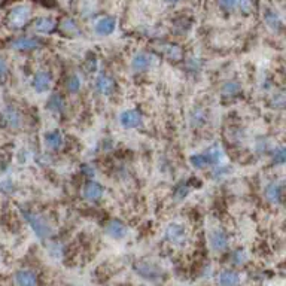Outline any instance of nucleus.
<instances>
[{
	"instance_id": "e433bc0d",
	"label": "nucleus",
	"mask_w": 286,
	"mask_h": 286,
	"mask_svg": "<svg viewBox=\"0 0 286 286\" xmlns=\"http://www.w3.org/2000/svg\"><path fill=\"white\" fill-rule=\"evenodd\" d=\"M167 3H176V2H179V0H165Z\"/></svg>"
},
{
	"instance_id": "2f4dec72",
	"label": "nucleus",
	"mask_w": 286,
	"mask_h": 286,
	"mask_svg": "<svg viewBox=\"0 0 286 286\" xmlns=\"http://www.w3.org/2000/svg\"><path fill=\"white\" fill-rule=\"evenodd\" d=\"M218 2L224 11H234L238 6V0H218Z\"/></svg>"
},
{
	"instance_id": "f3484780",
	"label": "nucleus",
	"mask_w": 286,
	"mask_h": 286,
	"mask_svg": "<svg viewBox=\"0 0 286 286\" xmlns=\"http://www.w3.org/2000/svg\"><path fill=\"white\" fill-rule=\"evenodd\" d=\"M45 143L50 149H60L64 143V137L60 131H50L45 134Z\"/></svg>"
},
{
	"instance_id": "bb28decb",
	"label": "nucleus",
	"mask_w": 286,
	"mask_h": 286,
	"mask_svg": "<svg viewBox=\"0 0 286 286\" xmlns=\"http://www.w3.org/2000/svg\"><path fill=\"white\" fill-rule=\"evenodd\" d=\"M66 87H67V91L72 92V94H75L81 89V79L78 75H72L67 82H66Z\"/></svg>"
},
{
	"instance_id": "c9c22d12",
	"label": "nucleus",
	"mask_w": 286,
	"mask_h": 286,
	"mask_svg": "<svg viewBox=\"0 0 286 286\" xmlns=\"http://www.w3.org/2000/svg\"><path fill=\"white\" fill-rule=\"evenodd\" d=\"M186 194H188V188H186V186H180V188L178 189V193H176V196H175V197H176V198H179V200H182Z\"/></svg>"
},
{
	"instance_id": "7ed1b4c3",
	"label": "nucleus",
	"mask_w": 286,
	"mask_h": 286,
	"mask_svg": "<svg viewBox=\"0 0 286 286\" xmlns=\"http://www.w3.org/2000/svg\"><path fill=\"white\" fill-rule=\"evenodd\" d=\"M155 50L162 57H165L167 60H170V61H180V60H183V50L176 43H170V42L157 43Z\"/></svg>"
},
{
	"instance_id": "b1692460",
	"label": "nucleus",
	"mask_w": 286,
	"mask_h": 286,
	"mask_svg": "<svg viewBox=\"0 0 286 286\" xmlns=\"http://www.w3.org/2000/svg\"><path fill=\"white\" fill-rule=\"evenodd\" d=\"M240 89H242V85L237 81H228L222 85V94L225 97H234V95L240 92Z\"/></svg>"
},
{
	"instance_id": "9d476101",
	"label": "nucleus",
	"mask_w": 286,
	"mask_h": 286,
	"mask_svg": "<svg viewBox=\"0 0 286 286\" xmlns=\"http://www.w3.org/2000/svg\"><path fill=\"white\" fill-rule=\"evenodd\" d=\"M116 27V21L115 18L112 17H102L99 18L97 21H95V26H94V30L97 35H102V36H107L110 35Z\"/></svg>"
},
{
	"instance_id": "0eeeda50",
	"label": "nucleus",
	"mask_w": 286,
	"mask_h": 286,
	"mask_svg": "<svg viewBox=\"0 0 286 286\" xmlns=\"http://www.w3.org/2000/svg\"><path fill=\"white\" fill-rule=\"evenodd\" d=\"M209 242L212 249L221 252L228 246V235L222 230H213L209 235Z\"/></svg>"
},
{
	"instance_id": "412c9836",
	"label": "nucleus",
	"mask_w": 286,
	"mask_h": 286,
	"mask_svg": "<svg viewBox=\"0 0 286 286\" xmlns=\"http://www.w3.org/2000/svg\"><path fill=\"white\" fill-rule=\"evenodd\" d=\"M64 99L61 97V95L58 94H53L50 99H48L46 102V107L48 110H51V112H55V113H61L64 110Z\"/></svg>"
},
{
	"instance_id": "4468645a",
	"label": "nucleus",
	"mask_w": 286,
	"mask_h": 286,
	"mask_svg": "<svg viewBox=\"0 0 286 286\" xmlns=\"http://www.w3.org/2000/svg\"><path fill=\"white\" fill-rule=\"evenodd\" d=\"M137 271H139L140 276L151 279V280H155L157 277L162 276V271L157 266L149 264V262H140V264L137 266Z\"/></svg>"
},
{
	"instance_id": "cd10ccee",
	"label": "nucleus",
	"mask_w": 286,
	"mask_h": 286,
	"mask_svg": "<svg viewBox=\"0 0 286 286\" xmlns=\"http://www.w3.org/2000/svg\"><path fill=\"white\" fill-rule=\"evenodd\" d=\"M189 161H191V164H193V167H196V169H198V170L200 169H204V167L209 165L204 154H196V155H193V157L189 158Z\"/></svg>"
},
{
	"instance_id": "c756f323",
	"label": "nucleus",
	"mask_w": 286,
	"mask_h": 286,
	"mask_svg": "<svg viewBox=\"0 0 286 286\" xmlns=\"http://www.w3.org/2000/svg\"><path fill=\"white\" fill-rule=\"evenodd\" d=\"M246 258H248V255H246V252H245L243 249L235 250V252L232 253V262H234L235 266H242L243 262L246 261Z\"/></svg>"
},
{
	"instance_id": "f704fd0d",
	"label": "nucleus",
	"mask_w": 286,
	"mask_h": 286,
	"mask_svg": "<svg viewBox=\"0 0 286 286\" xmlns=\"http://www.w3.org/2000/svg\"><path fill=\"white\" fill-rule=\"evenodd\" d=\"M273 105H274V107H279V109H282V107H283V95H282V94L274 95V99H273Z\"/></svg>"
},
{
	"instance_id": "6ab92c4d",
	"label": "nucleus",
	"mask_w": 286,
	"mask_h": 286,
	"mask_svg": "<svg viewBox=\"0 0 286 286\" xmlns=\"http://www.w3.org/2000/svg\"><path fill=\"white\" fill-rule=\"evenodd\" d=\"M60 30L64 36L67 37H75L79 35V29L76 26V22L72 19V18H64L61 22H60Z\"/></svg>"
},
{
	"instance_id": "f03ea898",
	"label": "nucleus",
	"mask_w": 286,
	"mask_h": 286,
	"mask_svg": "<svg viewBox=\"0 0 286 286\" xmlns=\"http://www.w3.org/2000/svg\"><path fill=\"white\" fill-rule=\"evenodd\" d=\"M30 15H32V12H30L29 6H26V5L14 6L8 12V17H6L8 27H11V29H21V27H24L29 22Z\"/></svg>"
},
{
	"instance_id": "2eb2a0df",
	"label": "nucleus",
	"mask_w": 286,
	"mask_h": 286,
	"mask_svg": "<svg viewBox=\"0 0 286 286\" xmlns=\"http://www.w3.org/2000/svg\"><path fill=\"white\" fill-rule=\"evenodd\" d=\"M95 88H97L99 92H102L105 95H109L115 89V82L107 75H99L97 79H95Z\"/></svg>"
},
{
	"instance_id": "9b49d317",
	"label": "nucleus",
	"mask_w": 286,
	"mask_h": 286,
	"mask_svg": "<svg viewBox=\"0 0 286 286\" xmlns=\"http://www.w3.org/2000/svg\"><path fill=\"white\" fill-rule=\"evenodd\" d=\"M106 234L110 235L112 238H123L127 235V227L124 222L118 221V219H112L106 224V228H105Z\"/></svg>"
},
{
	"instance_id": "6e6552de",
	"label": "nucleus",
	"mask_w": 286,
	"mask_h": 286,
	"mask_svg": "<svg viewBox=\"0 0 286 286\" xmlns=\"http://www.w3.org/2000/svg\"><path fill=\"white\" fill-rule=\"evenodd\" d=\"M40 45H42L40 40H37L35 37H29V36H21L11 43L14 50H18V51H32V50L39 48Z\"/></svg>"
},
{
	"instance_id": "ddd939ff",
	"label": "nucleus",
	"mask_w": 286,
	"mask_h": 286,
	"mask_svg": "<svg viewBox=\"0 0 286 286\" xmlns=\"http://www.w3.org/2000/svg\"><path fill=\"white\" fill-rule=\"evenodd\" d=\"M152 63H154V57L152 55H149L146 53H139V54L134 55L131 66H133V69L136 72H145V70H148L152 66Z\"/></svg>"
},
{
	"instance_id": "72a5a7b5",
	"label": "nucleus",
	"mask_w": 286,
	"mask_h": 286,
	"mask_svg": "<svg viewBox=\"0 0 286 286\" xmlns=\"http://www.w3.org/2000/svg\"><path fill=\"white\" fill-rule=\"evenodd\" d=\"M8 76V66L5 63V60L0 58V82H3Z\"/></svg>"
},
{
	"instance_id": "dca6fc26",
	"label": "nucleus",
	"mask_w": 286,
	"mask_h": 286,
	"mask_svg": "<svg viewBox=\"0 0 286 286\" xmlns=\"http://www.w3.org/2000/svg\"><path fill=\"white\" fill-rule=\"evenodd\" d=\"M266 197L270 203L279 204L282 200V185L279 182H271L266 188Z\"/></svg>"
},
{
	"instance_id": "a878e982",
	"label": "nucleus",
	"mask_w": 286,
	"mask_h": 286,
	"mask_svg": "<svg viewBox=\"0 0 286 286\" xmlns=\"http://www.w3.org/2000/svg\"><path fill=\"white\" fill-rule=\"evenodd\" d=\"M206 112L203 109H196L193 113H191V125L193 127H198L203 125L206 123Z\"/></svg>"
},
{
	"instance_id": "5701e85b",
	"label": "nucleus",
	"mask_w": 286,
	"mask_h": 286,
	"mask_svg": "<svg viewBox=\"0 0 286 286\" xmlns=\"http://www.w3.org/2000/svg\"><path fill=\"white\" fill-rule=\"evenodd\" d=\"M219 282H221L222 286H237L238 282H240V277H238L237 273L227 270V271H222V274L219 277Z\"/></svg>"
},
{
	"instance_id": "7c9ffc66",
	"label": "nucleus",
	"mask_w": 286,
	"mask_h": 286,
	"mask_svg": "<svg viewBox=\"0 0 286 286\" xmlns=\"http://www.w3.org/2000/svg\"><path fill=\"white\" fill-rule=\"evenodd\" d=\"M273 161L276 164H283L286 161V151H285V148L274 149V152H273Z\"/></svg>"
},
{
	"instance_id": "473e14b6",
	"label": "nucleus",
	"mask_w": 286,
	"mask_h": 286,
	"mask_svg": "<svg viewBox=\"0 0 286 286\" xmlns=\"http://www.w3.org/2000/svg\"><path fill=\"white\" fill-rule=\"evenodd\" d=\"M85 66H87V70L89 72V73H92V72L97 69V58L95 57H92V55H89V58L85 61Z\"/></svg>"
},
{
	"instance_id": "a211bd4d",
	"label": "nucleus",
	"mask_w": 286,
	"mask_h": 286,
	"mask_svg": "<svg viewBox=\"0 0 286 286\" xmlns=\"http://www.w3.org/2000/svg\"><path fill=\"white\" fill-rule=\"evenodd\" d=\"M3 118H5V121L9 127L12 128H18L21 127V123H22V118H21V113L14 109V107H8L5 112H3Z\"/></svg>"
},
{
	"instance_id": "c85d7f7f",
	"label": "nucleus",
	"mask_w": 286,
	"mask_h": 286,
	"mask_svg": "<svg viewBox=\"0 0 286 286\" xmlns=\"http://www.w3.org/2000/svg\"><path fill=\"white\" fill-rule=\"evenodd\" d=\"M238 6L245 14H250L255 11V2L253 0H238Z\"/></svg>"
},
{
	"instance_id": "393cba45",
	"label": "nucleus",
	"mask_w": 286,
	"mask_h": 286,
	"mask_svg": "<svg viewBox=\"0 0 286 286\" xmlns=\"http://www.w3.org/2000/svg\"><path fill=\"white\" fill-rule=\"evenodd\" d=\"M264 18H266V22L268 24V27L273 29L274 32H279L282 29V21H280V18H279V15L276 12L267 11L266 15H264Z\"/></svg>"
},
{
	"instance_id": "4be33fe9",
	"label": "nucleus",
	"mask_w": 286,
	"mask_h": 286,
	"mask_svg": "<svg viewBox=\"0 0 286 286\" xmlns=\"http://www.w3.org/2000/svg\"><path fill=\"white\" fill-rule=\"evenodd\" d=\"M206 160H207V164L209 165H213V164H219V161L222 160V151L218 145L214 146H210L207 151L203 152Z\"/></svg>"
},
{
	"instance_id": "39448f33",
	"label": "nucleus",
	"mask_w": 286,
	"mask_h": 286,
	"mask_svg": "<svg viewBox=\"0 0 286 286\" xmlns=\"http://www.w3.org/2000/svg\"><path fill=\"white\" fill-rule=\"evenodd\" d=\"M119 123H121V125L124 128H128V130L137 128L142 124V115L136 109L125 110V112L121 113V116H119Z\"/></svg>"
},
{
	"instance_id": "aec40b11",
	"label": "nucleus",
	"mask_w": 286,
	"mask_h": 286,
	"mask_svg": "<svg viewBox=\"0 0 286 286\" xmlns=\"http://www.w3.org/2000/svg\"><path fill=\"white\" fill-rule=\"evenodd\" d=\"M18 286H36V276L33 271L29 270H21L15 276Z\"/></svg>"
},
{
	"instance_id": "f257e3e1",
	"label": "nucleus",
	"mask_w": 286,
	"mask_h": 286,
	"mask_svg": "<svg viewBox=\"0 0 286 286\" xmlns=\"http://www.w3.org/2000/svg\"><path fill=\"white\" fill-rule=\"evenodd\" d=\"M22 216L26 218V221L30 224L32 230L35 231V234L40 238V240H45V238L53 235V227L48 222L42 214H37L35 212H30L27 209H21Z\"/></svg>"
},
{
	"instance_id": "4c0bfd02",
	"label": "nucleus",
	"mask_w": 286,
	"mask_h": 286,
	"mask_svg": "<svg viewBox=\"0 0 286 286\" xmlns=\"http://www.w3.org/2000/svg\"><path fill=\"white\" fill-rule=\"evenodd\" d=\"M2 2H3V0H0V3H2Z\"/></svg>"
},
{
	"instance_id": "1a4fd4ad",
	"label": "nucleus",
	"mask_w": 286,
	"mask_h": 286,
	"mask_svg": "<svg viewBox=\"0 0 286 286\" xmlns=\"http://www.w3.org/2000/svg\"><path fill=\"white\" fill-rule=\"evenodd\" d=\"M103 186L99 183V182H88L85 183V186L82 188V197L89 200V201H95V200H99L102 198L103 196Z\"/></svg>"
},
{
	"instance_id": "20e7f679",
	"label": "nucleus",
	"mask_w": 286,
	"mask_h": 286,
	"mask_svg": "<svg viewBox=\"0 0 286 286\" xmlns=\"http://www.w3.org/2000/svg\"><path fill=\"white\" fill-rule=\"evenodd\" d=\"M165 238L173 245H182L186 238L185 227L180 224H170L165 230Z\"/></svg>"
},
{
	"instance_id": "f8f14e48",
	"label": "nucleus",
	"mask_w": 286,
	"mask_h": 286,
	"mask_svg": "<svg viewBox=\"0 0 286 286\" xmlns=\"http://www.w3.org/2000/svg\"><path fill=\"white\" fill-rule=\"evenodd\" d=\"M57 27V22L53 18L40 17L33 22V30L36 33H53Z\"/></svg>"
},
{
	"instance_id": "423d86ee",
	"label": "nucleus",
	"mask_w": 286,
	"mask_h": 286,
	"mask_svg": "<svg viewBox=\"0 0 286 286\" xmlns=\"http://www.w3.org/2000/svg\"><path fill=\"white\" fill-rule=\"evenodd\" d=\"M51 84H53V76L50 72H46V70L37 72L33 78V88L37 92H46L51 88Z\"/></svg>"
}]
</instances>
